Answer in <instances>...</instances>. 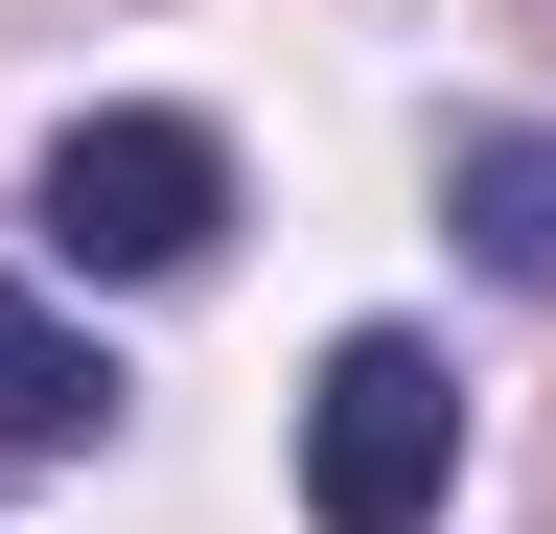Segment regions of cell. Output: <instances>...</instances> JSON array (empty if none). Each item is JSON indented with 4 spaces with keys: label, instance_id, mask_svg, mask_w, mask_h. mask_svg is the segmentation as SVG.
I'll list each match as a JSON object with an SVG mask.
<instances>
[{
    "label": "cell",
    "instance_id": "1",
    "mask_svg": "<svg viewBox=\"0 0 556 534\" xmlns=\"http://www.w3.org/2000/svg\"><path fill=\"white\" fill-rule=\"evenodd\" d=\"M24 210H47L70 280H186V256L232 233V140H208L186 94H116V116H70V140H47Z\"/></svg>",
    "mask_w": 556,
    "mask_h": 534
},
{
    "label": "cell",
    "instance_id": "2",
    "mask_svg": "<svg viewBox=\"0 0 556 534\" xmlns=\"http://www.w3.org/2000/svg\"><path fill=\"white\" fill-rule=\"evenodd\" d=\"M441 488H464V372L417 325H348L302 372V511L325 534H441Z\"/></svg>",
    "mask_w": 556,
    "mask_h": 534
},
{
    "label": "cell",
    "instance_id": "3",
    "mask_svg": "<svg viewBox=\"0 0 556 534\" xmlns=\"http://www.w3.org/2000/svg\"><path fill=\"white\" fill-rule=\"evenodd\" d=\"M441 233L510 302H556V116H464V140H441Z\"/></svg>",
    "mask_w": 556,
    "mask_h": 534
},
{
    "label": "cell",
    "instance_id": "4",
    "mask_svg": "<svg viewBox=\"0 0 556 534\" xmlns=\"http://www.w3.org/2000/svg\"><path fill=\"white\" fill-rule=\"evenodd\" d=\"M70 442H116V349L47 280H0V464H70Z\"/></svg>",
    "mask_w": 556,
    "mask_h": 534
}]
</instances>
